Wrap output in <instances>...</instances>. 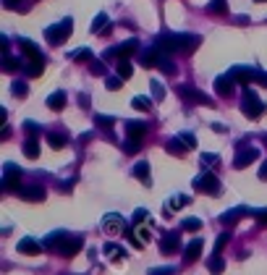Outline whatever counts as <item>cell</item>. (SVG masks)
Returning <instances> with one entry per match:
<instances>
[{"label":"cell","mask_w":267,"mask_h":275,"mask_svg":"<svg viewBox=\"0 0 267 275\" xmlns=\"http://www.w3.org/2000/svg\"><path fill=\"white\" fill-rule=\"evenodd\" d=\"M199 37L197 34H163L157 40V48L165 53H192L199 48Z\"/></svg>","instance_id":"obj_1"},{"label":"cell","mask_w":267,"mask_h":275,"mask_svg":"<svg viewBox=\"0 0 267 275\" xmlns=\"http://www.w3.org/2000/svg\"><path fill=\"white\" fill-rule=\"evenodd\" d=\"M71 32H73V21L71 19H63V21H58L53 26H47L45 29V37H47V42H50V45H63V42L71 37Z\"/></svg>","instance_id":"obj_2"},{"label":"cell","mask_w":267,"mask_h":275,"mask_svg":"<svg viewBox=\"0 0 267 275\" xmlns=\"http://www.w3.org/2000/svg\"><path fill=\"white\" fill-rule=\"evenodd\" d=\"M241 110H244L246 118H259V115H264V102L251 89H246L244 92V100H241Z\"/></svg>","instance_id":"obj_3"},{"label":"cell","mask_w":267,"mask_h":275,"mask_svg":"<svg viewBox=\"0 0 267 275\" xmlns=\"http://www.w3.org/2000/svg\"><path fill=\"white\" fill-rule=\"evenodd\" d=\"M194 189H197V191H204V194H212V197H220V194H223V186H220V181H217L210 171H204L202 176H197Z\"/></svg>","instance_id":"obj_4"},{"label":"cell","mask_w":267,"mask_h":275,"mask_svg":"<svg viewBox=\"0 0 267 275\" xmlns=\"http://www.w3.org/2000/svg\"><path fill=\"white\" fill-rule=\"evenodd\" d=\"M102 231L107 236H123L126 233V220L118 215V212H107L102 218Z\"/></svg>","instance_id":"obj_5"},{"label":"cell","mask_w":267,"mask_h":275,"mask_svg":"<svg viewBox=\"0 0 267 275\" xmlns=\"http://www.w3.org/2000/svg\"><path fill=\"white\" fill-rule=\"evenodd\" d=\"M79 249H82V239L79 236H63L60 239V244L55 247V252L60 254V257H73V254H79Z\"/></svg>","instance_id":"obj_6"},{"label":"cell","mask_w":267,"mask_h":275,"mask_svg":"<svg viewBox=\"0 0 267 275\" xmlns=\"http://www.w3.org/2000/svg\"><path fill=\"white\" fill-rule=\"evenodd\" d=\"M178 95L186 100V102H197V105H210L212 108V100L210 95H204V92H199L197 87H178Z\"/></svg>","instance_id":"obj_7"},{"label":"cell","mask_w":267,"mask_h":275,"mask_svg":"<svg viewBox=\"0 0 267 275\" xmlns=\"http://www.w3.org/2000/svg\"><path fill=\"white\" fill-rule=\"evenodd\" d=\"M19 178H21V171H19V168H16L13 163H6L3 189H8V191H19V189H21V183H19Z\"/></svg>","instance_id":"obj_8"},{"label":"cell","mask_w":267,"mask_h":275,"mask_svg":"<svg viewBox=\"0 0 267 275\" xmlns=\"http://www.w3.org/2000/svg\"><path fill=\"white\" fill-rule=\"evenodd\" d=\"M228 73H231L239 84H251V82H257V76H259L257 68H249V66H236V68H231Z\"/></svg>","instance_id":"obj_9"},{"label":"cell","mask_w":267,"mask_h":275,"mask_svg":"<svg viewBox=\"0 0 267 275\" xmlns=\"http://www.w3.org/2000/svg\"><path fill=\"white\" fill-rule=\"evenodd\" d=\"M236 84H239V82H236L231 73H223V76H217V79H215V92H217L220 97H231L233 89H236Z\"/></svg>","instance_id":"obj_10"},{"label":"cell","mask_w":267,"mask_h":275,"mask_svg":"<svg viewBox=\"0 0 267 275\" xmlns=\"http://www.w3.org/2000/svg\"><path fill=\"white\" fill-rule=\"evenodd\" d=\"M259 158V149L257 147H244V149H239V155H236V160H233V165L236 168H246V165H251Z\"/></svg>","instance_id":"obj_11"},{"label":"cell","mask_w":267,"mask_h":275,"mask_svg":"<svg viewBox=\"0 0 267 275\" xmlns=\"http://www.w3.org/2000/svg\"><path fill=\"white\" fill-rule=\"evenodd\" d=\"M21 45V53L29 58V63H45V58H42V53H40V48L31 40H21L19 42Z\"/></svg>","instance_id":"obj_12"},{"label":"cell","mask_w":267,"mask_h":275,"mask_svg":"<svg viewBox=\"0 0 267 275\" xmlns=\"http://www.w3.org/2000/svg\"><path fill=\"white\" fill-rule=\"evenodd\" d=\"M147 134V124H139V121H126V136L129 139L141 142V136Z\"/></svg>","instance_id":"obj_13"},{"label":"cell","mask_w":267,"mask_h":275,"mask_svg":"<svg viewBox=\"0 0 267 275\" xmlns=\"http://www.w3.org/2000/svg\"><path fill=\"white\" fill-rule=\"evenodd\" d=\"M16 194L26 202H45V189H40V186H26V189H19Z\"/></svg>","instance_id":"obj_14"},{"label":"cell","mask_w":267,"mask_h":275,"mask_svg":"<svg viewBox=\"0 0 267 275\" xmlns=\"http://www.w3.org/2000/svg\"><path fill=\"white\" fill-rule=\"evenodd\" d=\"M160 58H163V53H160V48H147L144 53H141V66H147V68H152V66H157L160 63Z\"/></svg>","instance_id":"obj_15"},{"label":"cell","mask_w":267,"mask_h":275,"mask_svg":"<svg viewBox=\"0 0 267 275\" xmlns=\"http://www.w3.org/2000/svg\"><path fill=\"white\" fill-rule=\"evenodd\" d=\"M178 247H181V236H178V233H168V236H163V241H160V252H163V254L176 252Z\"/></svg>","instance_id":"obj_16"},{"label":"cell","mask_w":267,"mask_h":275,"mask_svg":"<svg viewBox=\"0 0 267 275\" xmlns=\"http://www.w3.org/2000/svg\"><path fill=\"white\" fill-rule=\"evenodd\" d=\"M202 247H204V241H202V239H194L192 244H188L186 252H183V259H186V262H197L199 254H202Z\"/></svg>","instance_id":"obj_17"},{"label":"cell","mask_w":267,"mask_h":275,"mask_svg":"<svg viewBox=\"0 0 267 275\" xmlns=\"http://www.w3.org/2000/svg\"><path fill=\"white\" fill-rule=\"evenodd\" d=\"M19 252L21 254H42V244L34 239H21L19 241Z\"/></svg>","instance_id":"obj_18"},{"label":"cell","mask_w":267,"mask_h":275,"mask_svg":"<svg viewBox=\"0 0 267 275\" xmlns=\"http://www.w3.org/2000/svg\"><path fill=\"white\" fill-rule=\"evenodd\" d=\"M47 108L50 110H63L66 108V92H53V95L47 97Z\"/></svg>","instance_id":"obj_19"},{"label":"cell","mask_w":267,"mask_h":275,"mask_svg":"<svg viewBox=\"0 0 267 275\" xmlns=\"http://www.w3.org/2000/svg\"><path fill=\"white\" fill-rule=\"evenodd\" d=\"M47 144H50L53 149L66 147V144H68V134H55V131H50V134H47Z\"/></svg>","instance_id":"obj_20"},{"label":"cell","mask_w":267,"mask_h":275,"mask_svg":"<svg viewBox=\"0 0 267 275\" xmlns=\"http://www.w3.org/2000/svg\"><path fill=\"white\" fill-rule=\"evenodd\" d=\"M102 254H105L107 259H113V262H118V259H123V254H126V249H121V247H116V244H105V249H102Z\"/></svg>","instance_id":"obj_21"},{"label":"cell","mask_w":267,"mask_h":275,"mask_svg":"<svg viewBox=\"0 0 267 275\" xmlns=\"http://www.w3.org/2000/svg\"><path fill=\"white\" fill-rule=\"evenodd\" d=\"M24 155L29 158V160H34V158H40V142L31 136V139H26V144H24Z\"/></svg>","instance_id":"obj_22"},{"label":"cell","mask_w":267,"mask_h":275,"mask_svg":"<svg viewBox=\"0 0 267 275\" xmlns=\"http://www.w3.org/2000/svg\"><path fill=\"white\" fill-rule=\"evenodd\" d=\"M131 105H134L136 110H141V113H149V110H152V100H149V97H144V95L134 97V100H131Z\"/></svg>","instance_id":"obj_23"},{"label":"cell","mask_w":267,"mask_h":275,"mask_svg":"<svg viewBox=\"0 0 267 275\" xmlns=\"http://www.w3.org/2000/svg\"><path fill=\"white\" fill-rule=\"evenodd\" d=\"M134 176L141 181V183H149V163H139L134 168Z\"/></svg>","instance_id":"obj_24"},{"label":"cell","mask_w":267,"mask_h":275,"mask_svg":"<svg viewBox=\"0 0 267 275\" xmlns=\"http://www.w3.org/2000/svg\"><path fill=\"white\" fill-rule=\"evenodd\" d=\"M131 73H134V68L129 63V58H121L118 60V76H123V79H131Z\"/></svg>","instance_id":"obj_25"},{"label":"cell","mask_w":267,"mask_h":275,"mask_svg":"<svg viewBox=\"0 0 267 275\" xmlns=\"http://www.w3.org/2000/svg\"><path fill=\"white\" fill-rule=\"evenodd\" d=\"M207 270H210L212 275H220V272L225 270V262H223V259H220V257H215V254H212V259L207 262Z\"/></svg>","instance_id":"obj_26"},{"label":"cell","mask_w":267,"mask_h":275,"mask_svg":"<svg viewBox=\"0 0 267 275\" xmlns=\"http://www.w3.org/2000/svg\"><path fill=\"white\" fill-rule=\"evenodd\" d=\"M207 11L210 13H217V16H223V13H228V6H225V0H210Z\"/></svg>","instance_id":"obj_27"},{"label":"cell","mask_w":267,"mask_h":275,"mask_svg":"<svg viewBox=\"0 0 267 275\" xmlns=\"http://www.w3.org/2000/svg\"><path fill=\"white\" fill-rule=\"evenodd\" d=\"M134 233H136V239L141 241V244H147L149 239H152V231L147 225H141V223H136V228H134Z\"/></svg>","instance_id":"obj_28"},{"label":"cell","mask_w":267,"mask_h":275,"mask_svg":"<svg viewBox=\"0 0 267 275\" xmlns=\"http://www.w3.org/2000/svg\"><path fill=\"white\" fill-rule=\"evenodd\" d=\"M188 205V197L186 194H178V197H173V200L165 205V210H178V207H186Z\"/></svg>","instance_id":"obj_29"},{"label":"cell","mask_w":267,"mask_h":275,"mask_svg":"<svg viewBox=\"0 0 267 275\" xmlns=\"http://www.w3.org/2000/svg\"><path fill=\"white\" fill-rule=\"evenodd\" d=\"M157 68H160L163 73H168V76H173V73H176V63H173V60L170 58H160V63H157Z\"/></svg>","instance_id":"obj_30"},{"label":"cell","mask_w":267,"mask_h":275,"mask_svg":"<svg viewBox=\"0 0 267 275\" xmlns=\"http://www.w3.org/2000/svg\"><path fill=\"white\" fill-rule=\"evenodd\" d=\"M181 228H183V231H199V228H202V220H199V218H183Z\"/></svg>","instance_id":"obj_31"},{"label":"cell","mask_w":267,"mask_h":275,"mask_svg":"<svg viewBox=\"0 0 267 275\" xmlns=\"http://www.w3.org/2000/svg\"><path fill=\"white\" fill-rule=\"evenodd\" d=\"M168 149L173 152V155H183V149H188V147H186L181 139H170V142H168Z\"/></svg>","instance_id":"obj_32"},{"label":"cell","mask_w":267,"mask_h":275,"mask_svg":"<svg viewBox=\"0 0 267 275\" xmlns=\"http://www.w3.org/2000/svg\"><path fill=\"white\" fill-rule=\"evenodd\" d=\"M241 215H244V210H228L225 215H220V220H223V223L228 225V223H233V220H239Z\"/></svg>","instance_id":"obj_33"},{"label":"cell","mask_w":267,"mask_h":275,"mask_svg":"<svg viewBox=\"0 0 267 275\" xmlns=\"http://www.w3.org/2000/svg\"><path fill=\"white\" fill-rule=\"evenodd\" d=\"M11 92H13L16 97H26V92H29V87H26L24 82H13V84H11Z\"/></svg>","instance_id":"obj_34"},{"label":"cell","mask_w":267,"mask_h":275,"mask_svg":"<svg viewBox=\"0 0 267 275\" xmlns=\"http://www.w3.org/2000/svg\"><path fill=\"white\" fill-rule=\"evenodd\" d=\"M228 241H231V233H223V236H220V239L215 241V249H212V254H215V257H220V252H223V247H225Z\"/></svg>","instance_id":"obj_35"},{"label":"cell","mask_w":267,"mask_h":275,"mask_svg":"<svg viewBox=\"0 0 267 275\" xmlns=\"http://www.w3.org/2000/svg\"><path fill=\"white\" fill-rule=\"evenodd\" d=\"M102 26H107V16H105V13H97V19H94V24H92V32L94 34L102 32Z\"/></svg>","instance_id":"obj_36"},{"label":"cell","mask_w":267,"mask_h":275,"mask_svg":"<svg viewBox=\"0 0 267 275\" xmlns=\"http://www.w3.org/2000/svg\"><path fill=\"white\" fill-rule=\"evenodd\" d=\"M121 84H123V76H110V79L105 82V87H107L110 92H116V89H121Z\"/></svg>","instance_id":"obj_37"},{"label":"cell","mask_w":267,"mask_h":275,"mask_svg":"<svg viewBox=\"0 0 267 275\" xmlns=\"http://www.w3.org/2000/svg\"><path fill=\"white\" fill-rule=\"evenodd\" d=\"M19 66H21V60H16V58L6 55V60H3V68H6V71H16Z\"/></svg>","instance_id":"obj_38"},{"label":"cell","mask_w":267,"mask_h":275,"mask_svg":"<svg viewBox=\"0 0 267 275\" xmlns=\"http://www.w3.org/2000/svg\"><path fill=\"white\" fill-rule=\"evenodd\" d=\"M71 58H73V60H92V50H89V48H82V50H76Z\"/></svg>","instance_id":"obj_39"},{"label":"cell","mask_w":267,"mask_h":275,"mask_svg":"<svg viewBox=\"0 0 267 275\" xmlns=\"http://www.w3.org/2000/svg\"><path fill=\"white\" fill-rule=\"evenodd\" d=\"M149 87H152V95H155V100H163V97H165V89H163V84H160V82H152Z\"/></svg>","instance_id":"obj_40"},{"label":"cell","mask_w":267,"mask_h":275,"mask_svg":"<svg viewBox=\"0 0 267 275\" xmlns=\"http://www.w3.org/2000/svg\"><path fill=\"white\" fill-rule=\"evenodd\" d=\"M42 71H45V63H29V66H26V73H29V76H40Z\"/></svg>","instance_id":"obj_41"},{"label":"cell","mask_w":267,"mask_h":275,"mask_svg":"<svg viewBox=\"0 0 267 275\" xmlns=\"http://www.w3.org/2000/svg\"><path fill=\"white\" fill-rule=\"evenodd\" d=\"M178 139H181V142H183L186 147H192V149L197 147V136H194V134H181Z\"/></svg>","instance_id":"obj_42"},{"label":"cell","mask_w":267,"mask_h":275,"mask_svg":"<svg viewBox=\"0 0 267 275\" xmlns=\"http://www.w3.org/2000/svg\"><path fill=\"white\" fill-rule=\"evenodd\" d=\"M139 147H141V142H136V139H129L123 144V149L129 152V155H134V152H139Z\"/></svg>","instance_id":"obj_43"},{"label":"cell","mask_w":267,"mask_h":275,"mask_svg":"<svg viewBox=\"0 0 267 275\" xmlns=\"http://www.w3.org/2000/svg\"><path fill=\"white\" fill-rule=\"evenodd\" d=\"M89 68H92V73H97V76H102V73H105V63H102V60H92Z\"/></svg>","instance_id":"obj_44"},{"label":"cell","mask_w":267,"mask_h":275,"mask_svg":"<svg viewBox=\"0 0 267 275\" xmlns=\"http://www.w3.org/2000/svg\"><path fill=\"white\" fill-rule=\"evenodd\" d=\"M94 124H97V126H113V118H110V115H97V118H94Z\"/></svg>","instance_id":"obj_45"},{"label":"cell","mask_w":267,"mask_h":275,"mask_svg":"<svg viewBox=\"0 0 267 275\" xmlns=\"http://www.w3.org/2000/svg\"><path fill=\"white\" fill-rule=\"evenodd\" d=\"M254 218H257L262 225H267V210H257V212H254Z\"/></svg>","instance_id":"obj_46"},{"label":"cell","mask_w":267,"mask_h":275,"mask_svg":"<svg viewBox=\"0 0 267 275\" xmlns=\"http://www.w3.org/2000/svg\"><path fill=\"white\" fill-rule=\"evenodd\" d=\"M6 8H21V0H3Z\"/></svg>","instance_id":"obj_47"},{"label":"cell","mask_w":267,"mask_h":275,"mask_svg":"<svg viewBox=\"0 0 267 275\" xmlns=\"http://www.w3.org/2000/svg\"><path fill=\"white\" fill-rule=\"evenodd\" d=\"M147 218V210H136V215H134V223H141Z\"/></svg>","instance_id":"obj_48"},{"label":"cell","mask_w":267,"mask_h":275,"mask_svg":"<svg viewBox=\"0 0 267 275\" xmlns=\"http://www.w3.org/2000/svg\"><path fill=\"white\" fill-rule=\"evenodd\" d=\"M215 160H217V155H207V152L202 155V163H204V165H207V163H215Z\"/></svg>","instance_id":"obj_49"},{"label":"cell","mask_w":267,"mask_h":275,"mask_svg":"<svg viewBox=\"0 0 267 275\" xmlns=\"http://www.w3.org/2000/svg\"><path fill=\"white\" fill-rule=\"evenodd\" d=\"M257 82H259L262 87H267V73H264V71H259V76H257Z\"/></svg>","instance_id":"obj_50"},{"label":"cell","mask_w":267,"mask_h":275,"mask_svg":"<svg viewBox=\"0 0 267 275\" xmlns=\"http://www.w3.org/2000/svg\"><path fill=\"white\" fill-rule=\"evenodd\" d=\"M26 131H29V134H37V124H31V121H29V124H26Z\"/></svg>","instance_id":"obj_51"},{"label":"cell","mask_w":267,"mask_h":275,"mask_svg":"<svg viewBox=\"0 0 267 275\" xmlns=\"http://www.w3.org/2000/svg\"><path fill=\"white\" fill-rule=\"evenodd\" d=\"M259 178H262V181H267V163L262 165V171H259Z\"/></svg>","instance_id":"obj_52"},{"label":"cell","mask_w":267,"mask_h":275,"mask_svg":"<svg viewBox=\"0 0 267 275\" xmlns=\"http://www.w3.org/2000/svg\"><path fill=\"white\" fill-rule=\"evenodd\" d=\"M79 102H82V108H87V105H89V97H87V95H82V97H79Z\"/></svg>","instance_id":"obj_53"},{"label":"cell","mask_w":267,"mask_h":275,"mask_svg":"<svg viewBox=\"0 0 267 275\" xmlns=\"http://www.w3.org/2000/svg\"><path fill=\"white\" fill-rule=\"evenodd\" d=\"M257 3H267V0H257Z\"/></svg>","instance_id":"obj_54"}]
</instances>
